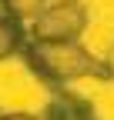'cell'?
I'll list each match as a JSON object with an SVG mask.
<instances>
[{"mask_svg":"<svg viewBox=\"0 0 114 120\" xmlns=\"http://www.w3.org/2000/svg\"><path fill=\"white\" fill-rule=\"evenodd\" d=\"M20 53L30 73L47 83H70L84 77L111 80L104 57L91 53L81 40H27Z\"/></svg>","mask_w":114,"mask_h":120,"instance_id":"obj_1","label":"cell"},{"mask_svg":"<svg viewBox=\"0 0 114 120\" xmlns=\"http://www.w3.org/2000/svg\"><path fill=\"white\" fill-rule=\"evenodd\" d=\"M87 23L91 13L81 0H50L34 17L30 40H81Z\"/></svg>","mask_w":114,"mask_h":120,"instance_id":"obj_2","label":"cell"},{"mask_svg":"<svg viewBox=\"0 0 114 120\" xmlns=\"http://www.w3.org/2000/svg\"><path fill=\"white\" fill-rule=\"evenodd\" d=\"M40 120H94V110L87 100L70 97V94H54Z\"/></svg>","mask_w":114,"mask_h":120,"instance_id":"obj_3","label":"cell"},{"mask_svg":"<svg viewBox=\"0 0 114 120\" xmlns=\"http://www.w3.org/2000/svg\"><path fill=\"white\" fill-rule=\"evenodd\" d=\"M24 43H27L24 20L10 17V13H0V60H10L13 53H20Z\"/></svg>","mask_w":114,"mask_h":120,"instance_id":"obj_4","label":"cell"},{"mask_svg":"<svg viewBox=\"0 0 114 120\" xmlns=\"http://www.w3.org/2000/svg\"><path fill=\"white\" fill-rule=\"evenodd\" d=\"M47 4L50 0H0L4 13H10V17H17V20H34Z\"/></svg>","mask_w":114,"mask_h":120,"instance_id":"obj_5","label":"cell"},{"mask_svg":"<svg viewBox=\"0 0 114 120\" xmlns=\"http://www.w3.org/2000/svg\"><path fill=\"white\" fill-rule=\"evenodd\" d=\"M104 67H107L111 80H114V43H111V47H107V53H104Z\"/></svg>","mask_w":114,"mask_h":120,"instance_id":"obj_6","label":"cell"},{"mask_svg":"<svg viewBox=\"0 0 114 120\" xmlns=\"http://www.w3.org/2000/svg\"><path fill=\"white\" fill-rule=\"evenodd\" d=\"M0 120H40V117H34V113H4Z\"/></svg>","mask_w":114,"mask_h":120,"instance_id":"obj_7","label":"cell"},{"mask_svg":"<svg viewBox=\"0 0 114 120\" xmlns=\"http://www.w3.org/2000/svg\"><path fill=\"white\" fill-rule=\"evenodd\" d=\"M0 117H4V110H0Z\"/></svg>","mask_w":114,"mask_h":120,"instance_id":"obj_8","label":"cell"}]
</instances>
